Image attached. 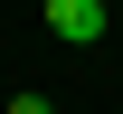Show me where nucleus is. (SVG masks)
Returning <instances> with one entry per match:
<instances>
[{"label": "nucleus", "instance_id": "obj_3", "mask_svg": "<svg viewBox=\"0 0 123 114\" xmlns=\"http://www.w3.org/2000/svg\"><path fill=\"white\" fill-rule=\"evenodd\" d=\"M104 10H123V0H104Z\"/></svg>", "mask_w": 123, "mask_h": 114}, {"label": "nucleus", "instance_id": "obj_2", "mask_svg": "<svg viewBox=\"0 0 123 114\" xmlns=\"http://www.w3.org/2000/svg\"><path fill=\"white\" fill-rule=\"evenodd\" d=\"M10 114H57V105H47V95H10Z\"/></svg>", "mask_w": 123, "mask_h": 114}, {"label": "nucleus", "instance_id": "obj_1", "mask_svg": "<svg viewBox=\"0 0 123 114\" xmlns=\"http://www.w3.org/2000/svg\"><path fill=\"white\" fill-rule=\"evenodd\" d=\"M38 19H47V29L66 38V48H95V38H104V19H114V10H104V0H38Z\"/></svg>", "mask_w": 123, "mask_h": 114}]
</instances>
